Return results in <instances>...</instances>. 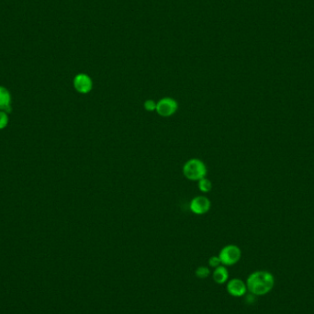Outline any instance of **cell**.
<instances>
[{
    "mask_svg": "<svg viewBox=\"0 0 314 314\" xmlns=\"http://www.w3.org/2000/svg\"><path fill=\"white\" fill-rule=\"evenodd\" d=\"M274 284V277L267 271L254 272L248 277L247 281V289L256 296L267 294L273 289Z\"/></svg>",
    "mask_w": 314,
    "mask_h": 314,
    "instance_id": "6da1fadb",
    "label": "cell"
},
{
    "mask_svg": "<svg viewBox=\"0 0 314 314\" xmlns=\"http://www.w3.org/2000/svg\"><path fill=\"white\" fill-rule=\"evenodd\" d=\"M182 171L184 177L190 181H198L207 176V166L205 163L198 158H191L186 162Z\"/></svg>",
    "mask_w": 314,
    "mask_h": 314,
    "instance_id": "7a4b0ae2",
    "label": "cell"
},
{
    "mask_svg": "<svg viewBox=\"0 0 314 314\" xmlns=\"http://www.w3.org/2000/svg\"><path fill=\"white\" fill-rule=\"evenodd\" d=\"M242 256L241 249L234 245H228L223 247L219 254L221 264L230 266L237 264Z\"/></svg>",
    "mask_w": 314,
    "mask_h": 314,
    "instance_id": "3957f363",
    "label": "cell"
},
{
    "mask_svg": "<svg viewBox=\"0 0 314 314\" xmlns=\"http://www.w3.org/2000/svg\"><path fill=\"white\" fill-rule=\"evenodd\" d=\"M179 110L178 101L170 97L162 98L156 103V111L155 112L161 117H171Z\"/></svg>",
    "mask_w": 314,
    "mask_h": 314,
    "instance_id": "277c9868",
    "label": "cell"
},
{
    "mask_svg": "<svg viewBox=\"0 0 314 314\" xmlns=\"http://www.w3.org/2000/svg\"><path fill=\"white\" fill-rule=\"evenodd\" d=\"M212 202L206 196H197L191 199L189 209L196 215H203L211 210Z\"/></svg>",
    "mask_w": 314,
    "mask_h": 314,
    "instance_id": "5b68a950",
    "label": "cell"
},
{
    "mask_svg": "<svg viewBox=\"0 0 314 314\" xmlns=\"http://www.w3.org/2000/svg\"><path fill=\"white\" fill-rule=\"evenodd\" d=\"M74 87L78 93H89L93 88V81L86 74H78L74 78Z\"/></svg>",
    "mask_w": 314,
    "mask_h": 314,
    "instance_id": "8992f818",
    "label": "cell"
},
{
    "mask_svg": "<svg viewBox=\"0 0 314 314\" xmlns=\"http://www.w3.org/2000/svg\"><path fill=\"white\" fill-rule=\"evenodd\" d=\"M226 289L227 292L232 297H243L247 293V283H245L240 279H232L228 281Z\"/></svg>",
    "mask_w": 314,
    "mask_h": 314,
    "instance_id": "52a82bcc",
    "label": "cell"
},
{
    "mask_svg": "<svg viewBox=\"0 0 314 314\" xmlns=\"http://www.w3.org/2000/svg\"><path fill=\"white\" fill-rule=\"evenodd\" d=\"M213 279L214 282H216L219 285H222L226 283L229 279V272L227 270L225 265H220L216 268H214L213 273Z\"/></svg>",
    "mask_w": 314,
    "mask_h": 314,
    "instance_id": "ba28073f",
    "label": "cell"
},
{
    "mask_svg": "<svg viewBox=\"0 0 314 314\" xmlns=\"http://www.w3.org/2000/svg\"><path fill=\"white\" fill-rule=\"evenodd\" d=\"M11 97L7 88L0 86V110L9 113L11 111Z\"/></svg>",
    "mask_w": 314,
    "mask_h": 314,
    "instance_id": "9c48e42d",
    "label": "cell"
},
{
    "mask_svg": "<svg viewBox=\"0 0 314 314\" xmlns=\"http://www.w3.org/2000/svg\"><path fill=\"white\" fill-rule=\"evenodd\" d=\"M198 187L199 191H201L202 193H208L213 188V183L210 179L203 178L198 181Z\"/></svg>",
    "mask_w": 314,
    "mask_h": 314,
    "instance_id": "30bf717a",
    "label": "cell"
},
{
    "mask_svg": "<svg viewBox=\"0 0 314 314\" xmlns=\"http://www.w3.org/2000/svg\"><path fill=\"white\" fill-rule=\"evenodd\" d=\"M196 277L199 280H205L211 275V270L207 266H198L195 271Z\"/></svg>",
    "mask_w": 314,
    "mask_h": 314,
    "instance_id": "8fae6325",
    "label": "cell"
},
{
    "mask_svg": "<svg viewBox=\"0 0 314 314\" xmlns=\"http://www.w3.org/2000/svg\"><path fill=\"white\" fill-rule=\"evenodd\" d=\"M156 103L157 102L154 101L153 99L145 100V103H144V108H145V111H149V112L156 111Z\"/></svg>",
    "mask_w": 314,
    "mask_h": 314,
    "instance_id": "7c38bea8",
    "label": "cell"
},
{
    "mask_svg": "<svg viewBox=\"0 0 314 314\" xmlns=\"http://www.w3.org/2000/svg\"><path fill=\"white\" fill-rule=\"evenodd\" d=\"M209 265L213 268H216L218 266L221 265V259L219 257V255H213L212 257L209 258Z\"/></svg>",
    "mask_w": 314,
    "mask_h": 314,
    "instance_id": "4fadbf2b",
    "label": "cell"
},
{
    "mask_svg": "<svg viewBox=\"0 0 314 314\" xmlns=\"http://www.w3.org/2000/svg\"><path fill=\"white\" fill-rule=\"evenodd\" d=\"M8 122H9V117L7 112L0 111V130L6 127L8 125Z\"/></svg>",
    "mask_w": 314,
    "mask_h": 314,
    "instance_id": "5bb4252c",
    "label": "cell"
}]
</instances>
